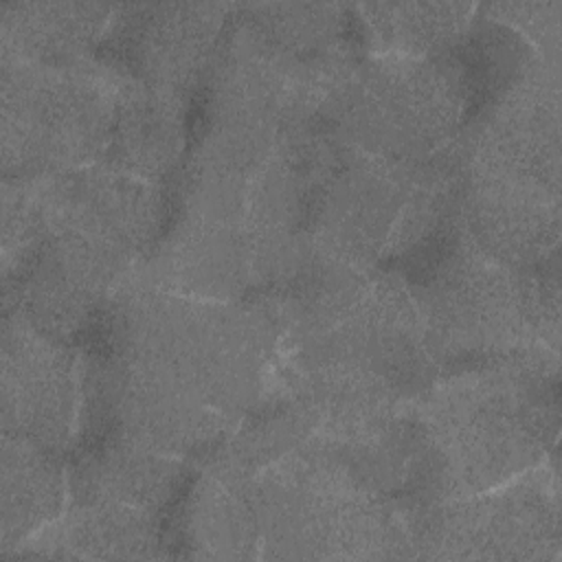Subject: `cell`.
I'll use <instances>...</instances> for the list:
<instances>
[{"label": "cell", "mask_w": 562, "mask_h": 562, "mask_svg": "<svg viewBox=\"0 0 562 562\" xmlns=\"http://www.w3.org/2000/svg\"><path fill=\"white\" fill-rule=\"evenodd\" d=\"M112 7L83 2H2V59L72 64L105 31Z\"/></svg>", "instance_id": "obj_12"}, {"label": "cell", "mask_w": 562, "mask_h": 562, "mask_svg": "<svg viewBox=\"0 0 562 562\" xmlns=\"http://www.w3.org/2000/svg\"><path fill=\"white\" fill-rule=\"evenodd\" d=\"M426 345L439 367L459 371L558 351L553 279L490 259L459 244L413 288Z\"/></svg>", "instance_id": "obj_4"}, {"label": "cell", "mask_w": 562, "mask_h": 562, "mask_svg": "<svg viewBox=\"0 0 562 562\" xmlns=\"http://www.w3.org/2000/svg\"><path fill=\"white\" fill-rule=\"evenodd\" d=\"M461 68L446 55L358 61L329 94L321 121L347 145L417 162L448 143L468 108Z\"/></svg>", "instance_id": "obj_7"}, {"label": "cell", "mask_w": 562, "mask_h": 562, "mask_svg": "<svg viewBox=\"0 0 562 562\" xmlns=\"http://www.w3.org/2000/svg\"><path fill=\"white\" fill-rule=\"evenodd\" d=\"M558 0L553 2H498L485 4L483 11L490 20L503 22L514 31L522 33L529 42L542 48V55L549 53L551 59L558 55V24H560Z\"/></svg>", "instance_id": "obj_18"}, {"label": "cell", "mask_w": 562, "mask_h": 562, "mask_svg": "<svg viewBox=\"0 0 562 562\" xmlns=\"http://www.w3.org/2000/svg\"><path fill=\"white\" fill-rule=\"evenodd\" d=\"M182 143V97L123 72L108 147L99 165L154 182L176 165Z\"/></svg>", "instance_id": "obj_11"}, {"label": "cell", "mask_w": 562, "mask_h": 562, "mask_svg": "<svg viewBox=\"0 0 562 562\" xmlns=\"http://www.w3.org/2000/svg\"><path fill=\"white\" fill-rule=\"evenodd\" d=\"M555 358L527 356L454 371L417 402L413 496L463 498L540 468L558 437Z\"/></svg>", "instance_id": "obj_2"}, {"label": "cell", "mask_w": 562, "mask_h": 562, "mask_svg": "<svg viewBox=\"0 0 562 562\" xmlns=\"http://www.w3.org/2000/svg\"><path fill=\"white\" fill-rule=\"evenodd\" d=\"M119 35L136 79L182 97L211 64L228 4H136L123 7Z\"/></svg>", "instance_id": "obj_10"}, {"label": "cell", "mask_w": 562, "mask_h": 562, "mask_svg": "<svg viewBox=\"0 0 562 562\" xmlns=\"http://www.w3.org/2000/svg\"><path fill=\"white\" fill-rule=\"evenodd\" d=\"M428 558H553L560 544L555 474L540 468L487 492L419 503L406 514Z\"/></svg>", "instance_id": "obj_8"}, {"label": "cell", "mask_w": 562, "mask_h": 562, "mask_svg": "<svg viewBox=\"0 0 562 562\" xmlns=\"http://www.w3.org/2000/svg\"><path fill=\"white\" fill-rule=\"evenodd\" d=\"M180 474L176 457L123 439L105 441L72 476L75 501H108L156 514L173 494Z\"/></svg>", "instance_id": "obj_13"}, {"label": "cell", "mask_w": 562, "mask_h": 562, "mask_svg": "<svg viewBox=\"0 0 562 562\" xmlns=\"http://www.w3.org/2000/svg\"><path fill=\"white\" fill-rule=\"evenodd\" d=\"M380 55L437 57L465 33L474 4L465 2H382L358 7Z\"/></svg>", "instance_id": "obj_16"}, {"label": "cell", "mask_w": 562, "mask_h": 562, "mask_svg": "<svg viewBox=\"0 0 562 562\" xmlns=\"http://www.w3.org/2000/svg\"><path fill=\"white\" fill-rule=\"evenodd\" d=\"M75 356L61 338L13 312L2 323V435L59 450L77 413Z\"/></svg>", "instance_id": "obj_9"}, {"label": "cell", "mask_w": 562, "mask_h": 562, "mask_svg": "<svg viewBox=\"0 0 562 562\" xmlns=\"http://www.w3.org/2000/svg\"><path fill=\"white\" fill-rule=\"evenodd\" d=\"M250 494L268 558H400L413 547L393 498L316 435L250 476Z\"/></svg>", "instance_id": "obj_3"}, {"label": "cell", "mask_w": 562, "mask_h": 562, "mask_svg": "<svg viewBox=\"0 0 562 562\" xmlns=\"http://www.w3.org/2000/svg\"><path fill=\"white\" fill-rule=\"evenodd\" d=\"M31 189L42 252L103 294H116L158 244L160 195L149 180L97 162Z\"/></svg>", "instance_id": "obj_5"}, {"label": "cell", "mask_w": 562, "mask_h": 562, "mask_svg": "<svg viewBox=\"0 0 562 562\" xmlns=\"http://www.w3.org/2000/svg\"><path fill=\"white\" fill-rule=\"evenodd\" d=\"M64 490L55 450L2 435V549L22 544L55 522Z\"/></svg>", "instance_id": "obj_15"}, {"label": "cell", "mask_w": 562, "mask_h": 562, "mask_svg": "<svg viewBox=\"0 0 562 562\" xmlns=\"http://www.w3.org/2000/svg\"><path fill=\"white\" fill-rule=\"evenodd\" d=\"M121 81V70L90 59H2L4 178L35 180L101 162Z\"/></svg>", "instance_id": "obj_6"}, {"label": "cell", "mask_w": 562, "mask_h": 562, "mask_svg": "<svg viewBox=\"0 0 562 562\" xmlns=\"http://www.w3.org/2000/svg\"><path fill=\"white\" fill-rule=\"evenodd\" d=\"M53 529L48 544L66 547V555L79 558H151L158 555L154 514L108 503L75 501Z\"/></svg>", "instance_id": "obj_17"}, {"label": "cell", "mask_w": 562, "mask_h": 562, "mask_svg": "<svg viewBox=\"0 0 562 562\" xmlns=\"http://www.w3.org/2000/svg\"><path fill=\"white\" fill-rule=\"evenodd\" d=\"M279 327L261 301L176 294L134 274L112 296L108 360L235 428L263 395Z\"/></svg>", "instance_id": "obj_1"}, {"label": "cell", "mask_w": 562, "mask_h": 562, "mask_svg": "<svg viewBox=\"0 0 562 562\" xmlns=\"http://www.w3.org/2000/svg\"><path fill=\"white\" fill-rule=\"evenodd\" d=\"M187 542L200 558H248L259 547L250 476L211 465L191 492Z\"/></svg>", "instance_id": "obj_14"}]
</instances>
